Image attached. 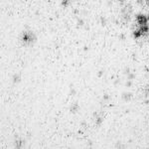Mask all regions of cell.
I'll use <instances>...</instances> for the list:
<instances>
[{"label":"cell","instance_id":"1","mask_svg":"<svg viewBox=\"0 0 149 149\" xmlns=\"http://www.w3.org/2000/svg\"><path fill=\"white\" fill-rule=\"evenodd\" d=\"M137 20L139 24H141V25H144V24H146V22H147V18L143 15H139L137 17Z\"/></svg>","mask_w":149,"mask_h":149}]
</instances>
